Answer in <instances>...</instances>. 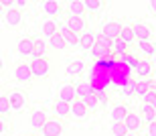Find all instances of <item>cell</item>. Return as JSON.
<instances>
[{
    "label": "cell",
    "mask_w": 156,
    "mask_h": 136,
    "mask_svg": "<svg viewBox=\"0 0 156 136\" xmlns=\"http://www.w3.org/2000/svg\"><path fill=\"white\" fill-rule=\"evenodd\" d=\"M65 132V124L63 120L55 118V116H51L49 118V122L45 124V128L41 130V136H63Z\"/></svg>",
    "instance_id": "obj_5"
},
{
    "label": "cell",
    "mask_w": 156,
    "mask_h": 136,
    "mask_svg": "<svg viewBox=\"0 0 156 136\" xmlns=\"http://www.w3.org/2000/svg\"><path fill=\"white\" fill-rule=\"evenodd\" d=\"M126 136H138V134H126Z\"/></svg>",
    "instance_id": "obj_42"
},
{
    "label": "cell",
    "mask_w": 156,
    "mask_h": 136,
    "mask_svg": "<svg viewBox=\"0 0 156 136\" xmlns=\"http://www.w3.org/2000/svg\"><path fill=\"white\" fill-rule=\"evenodd\" d=\"M152 73H154V65H152L150 59H142L136 63V67H134V75H136V79L138 81H142V79H152Z\"/></svg>",
    "instance_id": "obj_4"
},
{
    "label": "cell",
    "mask_w": 156,
    "mask_h": 136,
    "mask_svg": "<svg viewBox=\"0 0 156 136\" xmlns=\"http://www.w3.org/2000/svg\"><path fill=\"white\" fill-rule=\"evenodd\" d=\"M152 65H154V69H156V55L152 57Z\"/></svg>",
    "instance_id": "obj_40"
},
{
    "label": "cell",
    "mask_w": 156,
    "mask_h": 136,
    "mask_svg": "<svg viewBox=\"0 0 156 136\" xmlns=\"http://www.w3.org/2000/svg\"><path fill=\"white\" fill-rule=\"evenodd\" d=\"M83 102L87 104V108H89L91 112H95V110H101V102H99V98H98L95 94H93V91H91L89 95H87V98H85Z\"/></svg>",
    "instance_id": "obj_31"
},
{
    "label": "cell",
    "mask_w": 156,
    "mask_h": 136,
    "mask_svg": "<svg viewBox=\"0 0 156 136\" xmlns=\"http://www.w3.org/2000/svg\"><path fill=\"white\" fill-rule=\"evenodd\" d=\"M51 114L55 116V118H59V120H67L71 116V104L61 102V100H55L53 106H51Z\"/></svg>",
    "instance_id": "obj_13"
},
{
    "label": "cell",
    "mask_w": 156,
    "mask_h": 136,
    "mask_svg": "<svg viewBox=\"0 0 156 136\" xmlns=\"http://www.w3.org/2000/svg\"><path fill=\"white\" fill-rule=\"evenodd\" d=\"M120 39H122V41H126L128 45H130V47L134 49V43H136V35H134V29H132V27H126V24H124Z\"/></svg>",
    "instance_id": "obj_28"
},
{
    "label": "cell",
    "mask_w": 156,
    "mask_h": 136,
    "mask_svg": "<svg viewBox=\"0 0 156 136\" xmlns=\"http://www.w3.org/2000/svg\"><path fill=\"white\" fill-rule=\"evenodd\" d=\"M49 59L47 57H33L30 59V69H33V77L35 79H45L49 77Z\"/></svg>",
    "instance_id": "obj_2"
},
{
    "label": "cell",
    "mask_w": 156,
    "mask_h": 136,
    "mask_svg": "<svg viewBox=\"0 0 156 136\" xmlns=\"http://www.w3.org/2000/svg\"><path fill=\"white\" fill-rule=\"evenodd\" d=\"M41 6H43V10H45V14L49 18H55L63 12V4L57 2V0H47V2H43Z\"/></svg>",
    "instance_id": "obj_20"
},
{
    "label": "cell",
    "mask_w": 156,
    "mask_h": 136,
    "mask_svg": "<svg viewBox=\"0 0 156 136\" xmlns=\"http://www.w3.org/2000/svg\"><path fill=\"white\" fill-rule=\"evenodd\" d=\"M0 122H2V136H8L10 134V116H2V120H0Z\"/></svg>",
    "instance_id": "obj_34"
},
{
    "label": "cell",
    "mask_w": 156,
    "mask_h": 136,
    "mask_svg": "<svg viewBox=\"0 0 156 136\" xmlns=\"http://www.w3.org/2000/svg\"><path fill=\"white\" fill-rule=\"evenodd\" d=\"M148 8H150V12H154V14H156V0H152L150 4H148Z\"/></svg>",
    "instance_id": "obj_36"
},
{
    "label": "cell",
    "mask_w": 156,
    "mask_h": 136,
    "mask_svg": "<svg viewBox=\"0 0 156 136\" xmlns=\"http://www.w3.org/2000/svg\"><path fill=\"white\" fill-rule=\"evenodd\" d=\"M152 89H156L154 81L152 79H142V81H136V98L142 100L146 94H150Z\"/></svg>",
    "instance_id": "obj_22"
},
{
    "label": "cell",
    "mask_w": 156,
    "mask_h": 136,
    "mask_svg": "<svg viewBox=\"0 0 156 136\" xmlns=\"http://www.w3.org/2000/svg\"><path fill=\"white\" fill-rule=\"evenodd\" d=\"M47 47H49V43L37 37V39H35V53H33V57H47Z\"/></svg>",
    "instance_id": "obj_29"
},
{
    "label": "cell",
    "mask_w": 156,
    "mask_h": 136,
    "mask_svg": "<svg viewBox=\"0 0 156 136\" xmlns=\"http://www.w3.org/2000/svg\"><path fill=\"white\" fill-rule=\"evenodd\" d=\"M128 114H130V104L118 102V104H114L112 110H110V120L112 122H124Z\"/></svg>",
    "instance_id": "obj_11"
},
{
    "label": "cell",
    "mask_w": 156,
    "mask_h": 136,
    "mask_svg": "<svg viewBox=\"0 0 156 136\" xmlns=\"http://www.w3.org/2000/svg\"><path fill=\"white\" fill-rule=\"evenodd\" d=\"M146 132H148L146 136H156V122H150L148 128H146Z\"/></svg>",
    "instance_id": "obj_35"
},
{
    "label": "cell",
    "mask_w": 156,
    "mask_h": 136,
    "mask_svg": "<svg viewBox=\"0 0 156 136\" xmlns=\"http://www.w3.org/2000/svg\"><path fill=\"white\" fill-rule=\"evenodd\" d=\"M134 29V35H136V41H144V39H152V29L148 27L146 23H142V20H138V23L132 24Z\"/></svg>",
    "instance_id": "obj_17"
},
{
    "label": "cell",
    "mask_w": 156,
    "mask_h": 136,
    "mask_svg": "<svg viewBox=\"0 0 156 136\" xmlns=\"http://www.w3.org/2000/svg\"><path fill=\"white\" fill-rule=\"evenodd\" d=\"M85 8L87 12H98L104 8V2L101 0H85Z\"/></svg>",
    "instance_id": "obj_32"
},
{
    "label": "cell",
    "mask_w": 156,
    "mask_h": 136,
    "mask_svg": "<svg viewBox=\"0 0 156 136\" xmlns=\"http://www.w3.org/2000/svg\"><path fill=\"white\" fill-rule=\"evenodd\" d=\"M110 132H112V136H126V134H130L124 122H112L110 124Z\"/></svg>",
    "instance_id": "obj_30"
},
{
    "label": "cell",
    "mask_w": 156,
    "mask_h": 136,
    "mask_svg": "<svg viewBox=\"0 0 156 136\" xmlns=\"http://www.w3.org/2000/svg\"><path fill=\"white\" fill-rule=\"evenodd\" d=\"M138 51L140 53H146V55H150V57H154L156 55V41L154 39H144V41H138Z\"/></svg>",
    "instance_id": "obj_24"
},
{
    "label": "cell",
    "mask_w": 156,
    "mask_h": 136,
    "mask_svg": "<svg viewBox=\"0 0 156 136\" xmlns=\"http://www.w3.org/2000/svg\"><path fill=\"white\" fill-rule=\"evenodd\" d=\"M8 102H10V108L14 112H24L27 110V95L20 89H14L8 94Z\"/></svg>",
    "instance_id": "obj_10"
},
{
    "label": "cell",
    "mask_w": 156,
    "mask_h": 136,
    "mask_svg": "<svg viewBox=\"0 0 156 136\" xmlns=\"http://www.w3.org/2000/svg\"><path fill=\"white\" fill-rule=\"evenodd\" d=\"M138 136H140V134H138Z\"/></svg>",
    "instance_id": "obj_43"
},
{
    "label": "cell",
    "mask_w": 156,
    "mask_h": 136,
    "mask_svg": "<svg viewBox=\"0 0 156 136\" xmlns=\"http://www.w3.org/2000/svg\"><path fill=\"white\" fill-rule=\"evenodd\" d=\"M57 100L61 102H67V104H73L75 100H79V95H77V89H75V83H63L57 91Z\"/></svg>",
    "instance_id": "obj_9"
},
{
    "label": "cell",
    "mask_w": 156,
    "mask_h": 136,
    "mask_svg": "<svg viewBox=\"0 0 156 136\" xmlns=\"http://www.w3.org/2000/svg\"><path fill=\"white\" fill-rule=\"evenodd\" d=\"M122 29H124V24H122L120 20H108V23L101 27V33H99V35L105 37V39H110V41H114V39H120Z\"/></svg>",
    "instance_id": "obj_8"
},
{
    "label": "cell",
    "mask_w": 156,
    "mask_h": 136,
    "mask_svg": "<svg viewBox=\"0 0 156 136\" xmlns=\"http://www.w3.org/2000/svg\"><path fill=\"white\" fill-rule=\"evenodd\" d=\"M152 81H154V85H156V69H154V73H152Z\"/></svg>",
    "instance_id": "obj_39"
},
{
    "label": "cell",
    "mask_w": 156,
    "mask_h": 136,
    "mask_svg": "<svg viewBox=\"0 0 156 136\" xmlns=\"http://www.w3.org/2000/svg\"><path fill=\"white\" fill-rule=\"evenodd\" d=\"M14 79L23 85H29L35 77H33V69H30V61H20L14 67Z\"/></svg>",
    "instance_id": "obj_3"
},
{
    "label": "cell",
    "mask_w": 156,
    "mask_h": 136,
    "mask_svg": "<svg viewBox=\"0 0 156 136\" xmlns=\"http://www.w3.org/2000/svg\"><path fill=\"white\" fill-rule=\"evenodd\" d=\"M138 114L142 122L150 124V122H156V106L154 104H146V102H140L138 104Z\"/></svg>",
    "instance_id": "obj_14"
},
{
    "label": "cell",
    "mask_w": 156,
    "mask_h": 136,
    "mask_svg": "<svg viewBox=\"0 0 156 136\" xmlns=\"http://www.w3.org/2000/svg\"><path fill=\"white\" fill-rule=\"evenodd\" d=\"M49 49H53V51H65V49H69V47H67V43L63 41L61 33H57L55 37L49 39Z\"/></svg>",
    "instance_id": "obj_27"
},
{
    "label": "cell",
    "mask_w": 156,
    "mask_h": 136,
    "mask_svg": "<svg viewBox=\"0 0 156 136\" xmlns=\"http://www.w3.org/2000/svg\"><path fill=\"white\" fill-rule=\"evenodd\" d=\"M65 6H67V12H69V14L79 16V18H85V14H87L85 2H81V0H69Z\"/></svg>",
    "instance_id": "obj_19"
},
{
    "label": "cell",
    "mask_w": 156,
    "mask_h": 136,
    "mask_svg": "<svg viewBox=\"0 0 156 136\" xmlns=\"http://www.w3.org/2000/svg\"><path fill=\"white\" fill-rule=\"evenodd\" d=\"M91 116V110L87 108V104L83 100H75L71 104V118L75 120H87Z\"/></svg>",
    "instance_id": "obj_12"
},
{
    "label": "cell",
    "mask_w": 156,
    "mask_h": 136,
    "mask_svg": "<svg viewBox=\"0 0 156 136\" xmlns=\"http://www.w3.org/2000/svg\"><path fill=\"white\" fill-rule=\"evenodd\" d=\"M4 20H6V27H10V29L18 27V24L23 23V10L20 8H8Z\"/></svg>",
    "instance_id": "obj_21"
},
{
    "label": "cell",
    "mask_w": 156,
    "mask_h": 136,
    "mask_svg": "<svg viewBox=\"0 0 156 136\" xmlns=\"http://www.w3.org/2000/svg\"><path fill=\"white\" fill-rule=\"evenodd\" d=\"M41 30H43V35H45L47 39H51V37H55L59 33V23L55 18H47V20H43Z\"/></svg>",
    "instance_id": "obj_23"
},
{
    "label": "cell",
    "mask_w": 156,
    "mask_h": 136,
    "mask_svg": "<svg viewBox=\"0 0 156 136\" xmlns=\"http://www.w3.org/2000/svg\"><path fill=\"white\" fill-rule=\"evenodd\" d=\"M10 102H8V95H2L0 98V114L2 116H10Z\"/></svg>",
    "instance_id": "obj_33"
},
{
    "label": "cell",
    "mask_w": 156,
    "mask_h": 136,
    "mask_svg": "<svg viewBox=\"0 0 156 136\" xmlns=\"http://www.w3.org/2000/svg\"><path fill=\"white\" fill-rule=\"evenodd\" d=\"M24 136H39L37 132H29V134H24Z\"/></svg>",
    "instance_id": "obj_41"
},
{
    "label": "cell",
    "mask_w": 156,
    "mask_h": 136,
    "mask_svg": "<svg viewBox=\"0 0 156 136\" xmlns=\"http://www.w3.org/2000/svg\"><path fill=\"white\" fill-rule=\"evenodd\" d=\"M98 33H93V30H87V33H83V35L79 37V47L83 49V51H91L93 47H95V43H98Z\"/></svg>",
    "instance_id": "obj_18"
},
{
    "label": "cell",
    "mask_w": 156,
    "mask_h": 136,
    "mask_svg": "<svg viewBox=\"0 0 156 136\" xmlns=\"http://www.w3.org/2000/svg\"><path fill=\"white\" fill-rule=\"evenodd\" d=\"M124 124H126V128H128L130 134H140V130L144 128V122H142V118H140V114L136 112V110H132V108H130V114L126 116Z\"/></svg>",
    "instance_id": "obj_7"
},
{
    "label": "cell",
    "mask_w": 156,
    "mask_h": 136,
    "mask_svg": "<svg viewBox=\"0 0 156 136\" xmlns=\"http://www.w3.org/2000/svg\"><path fill=\"white\" fill-rule=\"evenodd\" d=\"M65 24H67V29L71 33H75L77 37H81L83 33H87V23L85 18H79V16H73V14H65Z\"/></svg>",
    "instance_id": "obj_6"
},
{
    "label": "cell",
    "mask_w": 156,
    "mask_h": 136,
    "mask_svg": "<svg viewBox=\"0 0 156 136\" xmlns=\"http://www.w3.org/2000/svg\"><path fill=\"white\" fill-rule=\"evenodd\" d=\"M12 4H16V2H10V0H4V2H2V6H4V8H8V6H12Z\"/></svg>",
    "instance_id": "obj_37"
},
{
    "label": "cell",
    "mask_w": 156,
    "mask_h": 136,
    "mask_svg": "<svg viewBox=\"0 0 156 136\" xmlns=\"http://www.w3.org/2000/svg\"><path fill=\"white\" fill-rule=\"evenodd\" d=\"M49 118H51V114L47 112V110H35V112L29 116L30 132H37V134H39V132L45 128V124L49 122Z\"/></svg>",
    "instance_id": "obj_1"
},
{
    "label": "cell",
    "mask_w": 156,
    "mask_h": 136,
    "mask_svg": "<svg viewBox=\"0 0 156 136\" xmlns=\"http://www.w3.org/2000/svg\"><path fill=\"white\" fill-rule=\"evenodd\" d=\"M16 51L23 55V57L33 55V53H35V37H23V39H18Z\"/></svg>",
    "instance_id": "obj_16"
},
{
    "label": "cell",
    "mask_w": 156,
    "mask_h": 136,
    "mask_svg": "<svg viewBox=\"0 0 156 136\" xmlns=\"http://www.w3.org/2000/svg\"><path fill=\"white\" fill-rule=\"evenodd\" d=\"M73 83H75V89H77V95H79V100H85L87 95L93 91L91 83L85 81V79H77V81H73Z\"/></svg>",
    "instance_id": "obj_25"
},
{
    "label": "cell",
    "mask_w": 156,
    "mask_h": 136,
    "mask_svg": "<svg viewBox=\"0 0 156 136\" xmlns=\"http://www.w3.org/2000/svg\"><path fill=\"white\" fill-rule=\"evenodd\" d=\"M83 71H85V63H83L81 59L71 61L69 65H67V75H71V77H81Z\"/></svg>",
    "instance_id": "obj_26"
},
{
    "label": "cell",
    "mask_w": 156,
    "mask_h": 136,
    "mask_svg": "<svg viewBox=\"0 0 156 136\" xmlns=\"http://www.w3.org/2000/svg\"><path fill=\"white\" fill-rule=\"evenodd\" d=\"M16 6H18V8H24V6H27V2H24V0H18Z\"/></svg>",
    "instance_id": "obj_38"
},
{
    "label": "cell",
    "mask_w": 156,
    "mask_h": 136,
    "mask_svg": "<svg viewBox=\"0 0 156 136\" xmlns=\"http://www.w3.org/2000/svg\"><path fill=\"white\" fill-rule=\"evenodd\" d=\"M59 33H61V37H63V41L67 43V47L73 49V47H79V37L75 35V33H71L69 29H67V24L63 23H59Z\"/></svg>",
    "instance_id": "obj_15"
}]
</instances>
